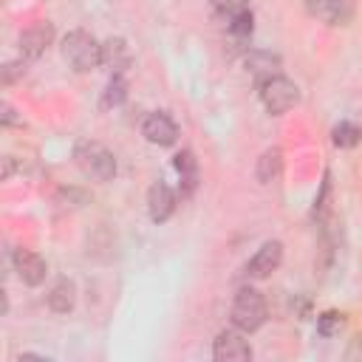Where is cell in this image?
<instances>
[{
  "label": "cell",
  "instance_id": "30bf717a",
  "mask_svg": "<svg viewBox=\"0 0 362 362\" xmlns=\"http://www.w3.org/2000/svg\"><path fill=\"white\" fill-rule=\"evenodd\" d=\"M14 272H17V277H20L25 286H40V283L45 280L48 266H45V260H42L37 252H31V249H17V252H14Z\"/></svg>",
  "mask_w": 362,
  "mask_h": 362
},
{
  "label": "cell",
  "instance_id": "d6986e66",
  "mask_svg": "<svg viewBox=\"0 0 362 362\" xmlns=\"http://www.w3.org/2000/svg\"><path fill=\"white\" fill-rule=\"evenodd\" d=\"M226 28H229V34H235L238 40L249 37V34H252V11H249V8H243V11H235V14H229V23H226Z\"/></svg>",
  "mask_w": 362,
  "mask_h": 362
},
{
  "label": "cell",
  "instance_id": "7c38bea8",
  "mask_svg": "<svg viewBox=\"0 0 362 362\" xmlns=\"http://www.w3.org/2000/svg\"><path fill=\"white\" fill-rule=\"evenodd\" d=\"M102 62L113 71V74H122L124 68H130V48H127V42L124 40H107V42H102Z\"/></svg>",
  "mask_w": 362,
  "mask_h": 362
},
{
  "label": "cell",
  "instance_id": "7a4b0ae2",
  "mask_svg": "<svg viewBox=\"0 0 362 362\" xmlns=\"http://www.w3.org/2000/svg\"><path fill=\"white\" fill-rule=\"evenodd\" d=\"M62 57L76 71H93V68L102 65V45L88 31L76 28V31L65 34V40H62Z\"/></svg>",
  "mask_w": 362,
  "mask_h": 362
},
{
  "label": "cell",
  "instance_id": "ffe728a7",
  "mask_svg": "<svg viewBox=\"0 0 362 362\" xmlns=\"http://www.w3.org/2000/svg\"><path fill=\"white\" fill-rule=\"evenodd\" d=\"M342 314H337V311H325L320 320H317V328H320V334L322 337H331V334H337L339 328H342Z\"/></svg>",
  "mask_w": 362,
  "mask_h": 362
},
{
  "label": "cell",
  "instance_id": "9c48e42d",
  "mask_svg": "<svg viewBox=\"0 0 362 362\" xmlns=\"http://www.w3.org/2000/svg\"><path fill=\"white\" fill-rule=\"evenodd\" d=\"M54 40V25L51 23H34L20 34V54L25 59H37Z\"/></svg>",
  "mask_w": 362,
  "mask_h": 362
},
{
  "label": "cell",
  "instance_id": "44dd1931",
  "mask_svg": "<svg viewBox=\"0 0 362 362\" xmlns=\"http://www.w3.org/2000/svg\"><path fill=\"white\" fill-rule=\"evenodd\" d=\"M226 17L229 14H235V11H243V8H249V0H212Z\"/></svg>",
  "mask_w": 362,
  "mask_h": 362
},
{
  "label": "cell",
  "instance_id": "e0dca14e",
  "mask_svg": "<svg viewBox=\"0 0 362 362\" xmlns=\"http://www.w3.org/2000/svg\"><path fill=\"white\" fill-rule=\"evenodd\" d=\"M124 96H127V82H124V76H122V74H113V79H110V82H107V88H105L102 107H116V105H122V102H124Z\"/></svg>",
  "mask_w": 362,
  "mask_h": 362
},
{
  "label": "cell",
  "instance_id": "3957f363",
  "mask_svg": "<svg viewBox=\"0 0 362 362\" xmlns=\"http://www.w3.org/2000/svg\"><path fill=\"white\" fill-rule=\"evenodd\" d=\"M232 322L240 331H257L266 322V300L257 288H240L232 300Z\"/></svg>",
  "mask_w": 362,
  "mask_h": 362
},
{
  "label": "cell",
  "instance_id": "5b68a950",
  "mask_svg": "<svg viewBox=\"0 0 362 362\" xmlns=\"http://www.w3.org/2000/svg\"><path fill=\"white\" fill-rule=\"evenodd\" d=\"M212 356L218 362H246V359H252V345L243 339L240 328L238 331H221L215 345H212Z\"/></svg>",
  "mask_w": 362,
  "mask_h": 362
},
{
  "label": "cell",
  "instance_id": "8992f818",
  "mask_svg": "<svg viewBox=\"0 0 362 362\" xmlns=\"http://www.w3.org/2000/svg\"><path fill=\"white\" fill-rule=\"evenodd\" d=\"M280 263H283V243H280V240H266V243L252 255V260L246 263V274L255 277V280H263V277H269L272 272H277Z\"/></svg>",
  "mask_w": 362,
  "mask_h": 362
},
{
  "label": "cell",
  "instance_id": "9a60e30c",
  "mask_svg": "<svg viewBox=\"0 0 362 362\" xmlns=\"http://www.w3.org/2000/svg\"><path fill=\"white\" fill-rule=\"evenodd\" d=\"M74 283L68 280V277H62V280H57L54 283V288H51V294H48V305H51V311H57V314H68L71 308H74Z\"/></svg>",
  "mask_w": 362,
  "mask_h": 362
},
{
  "label": "cell",
  "instance_id": "7402d4cb",
  "mask_svg": "<svg viewBox=\"0 0 362 362\" xmlns=\"http://www.w3.org/2000/svg\"><path fill=\"white\" fill-rule=\"evenodd\" d=\"M11 173H14V164H11V156H6L3 158V178H11Z\"/></svg>",
  "mask_w": 362,
  "mask_h": 362
},
{
  "label": "cell",
  "instance_id": "5bb4252c",
  "mask_svg": "<svg viewBox=\"0 0 362 362\" xmlns=\"http://www.w3.org/2000/svg\"><path fill=\"white\" fill-rule=\"evenodd\" d=\"M173 167H175V173L181 175V184H184L181 195H189V192L195 189V184H198V161H195V156H192L189 150H181V153L173 158Z\"/></svg>",
  "mask_w": 362,
  "mask_h": 362
},
{
  "label": "cell",
  "instance_id": "52a82bcc",
  "mask_svg": "<svg viewBox=\"0 0 362 362\" xmlns=\"http://www.w3.org/2000/svg\"><path fill=\"white\" fill-rule=\"evenodd\" d=\"M308 11L328 25H348L354 17V0H305Z\"/></svg>",
  "mask_w": 362,
  "mask_h": 362
},
{
  "label": "cell",
  "instance_id": "2e32d148",
  "mask_svg": "<svg viewBox=\"0 0 362 362\" xmlns=\"http://www.w3.org/2000/svg\"><path fill=\"white\" fill-rule=\"evenodd\" d=\"M283 170V153L274 147V150H266L260 158H257V178L263 184H272Z\"/></svg>",
  "mask_w": 362,
  "mask_h": 362
},
{
  "label": "cell",
  "instance_id": "6da1fadb",
  "mask_svg": "<svg viewBox=\"0 0 362 362\" xmlns=\"http://www.w3.org/2000/svg\"><path fill=\"white\" fill-rule=\"evenodd\" d=\"M74 161H76V167H79L88 178H93V181H110V178L116 175V158H113V153H110L105 144H99V141H76V147H74Z\"/></svg>",
  "mask_w": 362,
  "mask_h": 362
},
{
  "label": "cell",
  "instance_id": "4fadbf2b",
  "mask_svg": "<svg viewBox=\"0 0 362 362\" xmlns=\"http://www.w3.org/2000/svg\"><path fill=\"white\" fill-rule=\"evenodd\" d=\"M246 68L252 71V76H255L257 85H260V82H266L269 76H277V71H280V57H277V54H269V51H255V54L246 57Z\"/></svg>",
  "mask_w": 362,
  "mask_h": 362
},
{
  "label": "cell",
  "instance_id": "277c9868",
  "mask_svg": "<svg viewBox=\"0 0 362 362\" xmlns=\"http://www.w3.org/2000/svg\"><path fill=\"white\" fill-rule=\"evenodd\" d=\"M260 99H263L269 113L280 116V113L291 110L300 102V90H297V85L291 79L277 74V76H269L266 82H260Z\"/></svg>",
  "mask_w": 362,
  "mask_h": 362
},
{
  "label": "cell",
  "instance_id": "ac0fdd59",
  "mask_svg": "<svg viewBox=\"0 0 362 362\" xmlns=\"http://www.w3.org/2000/svg\"><path fill=\"white\" fill-rule=\"evenodd\" d=\"M331 139H334L337 147H356V144L362 141V130H359L356 124H351V122H339V124L334 127Z\"/></svg>",
  "mask_w": 362,
  "mask_h": 362
},
{
  "label": "cell",
  "instance_id": "ba28073f",
  "mask_svg": "<svg viewBox=\"0 0 362 362\" xmlns=\"http://www.w3.org/2000/svg\"><path fill=\"white\" fill-rule=\"evenodd\" d=\"M141 133L150 144H158V147H170L178 139V127L167 113H150L141 124Z\"/></svg>",
  "mask_w": 362,
  "mask_h": 362
},
{
  "label": "cell",
  "instance_id": "8fae6325",
  "mask_svg": "<svg viewBox=\"0 0 362 362\" xmlns=\"http://www.w3.org/2000/svg\"><path fill=\"white\" fill-rule=\"evenodd\" d=\"M173 209H175V195H173V189L167 187V184H153L150 187V192H147V212H150V218L156 221V223H164L170 215H173Z\"/></svg>",
  "mask_w": 362,
  "mask_h": 362
}]
</instances>
